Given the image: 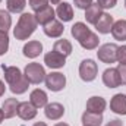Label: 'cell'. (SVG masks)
I'll list each match as a JSON object with an SVG mask.
<instances>
[{"label":"cell","instance_id":"obj_1","mask_svg":"<svg viewBox=\"0 0 126 126\" xmlns=\"http://www.w3.org/2000/svg\"><path fill=\"white\" fill-rule=\"evenodd\" d=\"M37 19H35V15L32 13H22L15 30H13V35L16 40H27L28 37H31L34 31L37 30Z\"/></svg>","mask_w":126,"mask_h":126},{"label":"cell","instance_id":"obj_2","mask_svg":"<svg viewBox=\"0 0 126 126\" xmlns=\"http://www.w3.org/2000/svg\"><path fill=\"white\" fill-rule=\"evenodd\" d=\"M46 70L44 67L40 64V63H30L27 64L25 67V72H24V76L27 78V81L30 84H41L44 79H46Z\"/></svg>","mask_w":126,"mask_h":126},{"label":"cell","instance_id":"obj_3","mask_svg":"<svg viewBox=\"0 0 126 126\" xmlns=\"http://www.w3.org/2000/svg\"><path fill=\"white\" fill-rule=\"evenodd\" d=\"M98 73V66L93 59H85L79 64V76L85 82H91L97 78Z\"/></svg>","mask_w":126,"mask_h":126},{"label":"cell","instance_id":"obj_4","mask_svg":"<svg viewBox=\"0 0 126 126\" xmlns=\"http://www.w3.org/2000/svg\"><path fill=\"white\" fill-rule=\"evenodd\" d=\"M117 46L113 43H107L104 46H101L97 51L98 60H101L103 63H114L117 60Z\"/></svg>","mask_w":126,"mask_h":126},{"label":"cell","instance_id":"obj_5","mask_svg":"<svg viewBox=\"0 0 126 126\" xmlns=\"http://www.w3.org/2000/svg\"><path fill=\"white\" fill-rule=\"evenodd\" d=\"M44 81H46V87L50 91H54V93L62 91L64 88V85H66V78L60 72H51V73L46 75Z\"/></svg>","mask_w":126,"mask_h":126},{"label":"cell","instance_id":"obj_6","mask_svg":"<svg viewBox=\"0 0 126 126\" xmlns=\"http://www.w3.org/2000/svg\"><path fill=\"white\" fill-rule=\"evenodd\" d=\"M16 114L22 119V120H31L37 116V107L32 106V103L30 101H24V103H19L18 106V110H16Z\"/></svg>","mask_w":126,"mask_h":126},{"label":"cell","instance_id":"obj_7","mask_svg":"<svg viewBox=\"0 0 126 126\" xmlns=\"http://www.w3.org/2000/svg\"><path fill=\"white\" fill-rule=\"evenodd\" d=\"M103 82L109 88H117L120 85V78H119L117 69H114V67L106 69L104 73H103Z\"/></svg>","mask_w":126,"mask_h":126},{"label":"cell","instance_id":"obj_8","mask_svg":"<svg viewBox=\"0 0 126 126\" xmlns=\"http://www.w3.org/2000/svg\"><path fill=\"white\" fill-rule=\"evenodd\" d=\"M44 63L51 67V69H59V67H63L64 63H66V57L56 53V51H48L46 56H44Z\"/></svg>","mask_w":126,"mask_h":126},{"label":"cell","instance_id":"obj_9","mask_svg":"<svg viewBox=\"0 0 126 126\" xmlns=\"http://www.w3.org/2000/svg\"><path fill=\"white\" fill-rule=\"evenodd\" d=\"M114 21H113V16L109 15V13H103L100 16V19L95 22V30L100 32V34H109L111 31V27H113Z\"/></svg>","mask_w":126,"mask_h":126},{"label":"cell","instance_id":"obj_10","mask_svg":"<svg viewBox=\"0 0 126 126\" xmlns=\"http://www.w3.org/2000/svg\"><path fill=\"white\" fill-rule=\"evenodd\" d=\"M54 15H56V10L51 6H46V7L35 12V19L40 25H46L54 19Z\"/></svg>","mask_w":126,"mask_h":126},{"label":"cell","instance_id":"obj_11","mask_svg":"<svg viewBox=\"0 0 126 126\" xmlns=\"http://www.w3.org/2000/svg\"><path fill=\"white\" fill-rule=\"evenodd\" d=\"M106 106H107V103H106V100L103 97H91L87 101V111L101 114L106 110Z\"/></svg>","mask_w":126,"mask_h":126},{"label":"cell","instance_id":"obj_12","mask_svg":"<svg viewBox=\"0 0 126 126\" xmlns=\"http://www.w3.org/2000/svg\"><path fill=\"white\" fill-rule=\"evenodd\" d=\"M47 119L50 120H59L64 114V107H63L60 103H50L46 106V110H44Z\"/></svg>","mask_w":126,"mask_h":126},{"label":"cell","instance_id":"obj_13","mask_svg":"<svg viewBox=\"0 0 126 126\" xmlns=\"http://www.w3.org/2000/svg\"><path fill=\"white\" fill-rule=\"evenodd\" d=\"M110 109L116 114H126V95L125 94H116L110 101Z\"/></svg>","mask_w":126,"mask_h":126},{"label":"cell","instance_id":"obj_14","mask_svg":"<svg viewBox=\"0 0 126 126\" xmlns=\"http://www.w3.org/2000/svg\"><path fill=\"white\" fill-rule=\"evenodd\" d=\"M63 31H64V28H63L62 22H59L56 19H53L51 22L44 25V34L50 38H59L63 34Z\"/></svg>","mask_w":126,"mask_h":126},{"label":"cell","instance_id":"obj_15","mask_svg":"<svg viewBox=\"0 0 126 126\" xmlns=\"http://www.w3.org/2000/svg\"><path fill=\"white\" fill-rule=\"evenodd\" d=\"M3 72H4V79H6V82H7L9 85L16 84V82L24 76V75L21 73L19 67H16V66H3Z\"/></svg>","mask_w":126,"mask_h":126},{"label":"cell","instance_id":"obj_16","mask_svg":"<svg viewBox=\"0 0 126 126\" xmlns=\"http://www.w3.org/2000/svg\"><path fill=\"white\" fill-rule=\"evenodd\" d=\"M56 15L59 16V19L63 21V22H69L73 19V9L69 3L63 1V3H59L57 9H56Z\"/></svg>","mask_w":126,"mask_h":126},{"label":"cell","instance_id":"obj_17","mask_svg":"<svg viewBox=\"0 0 126 126\" xmlns=\"http://www.w3.org/2000/svg\"><path fill=\"white\" fill-rule=\"evenodd\" d=\"M18 106H19V101H18L16 98H7V100H4V103H3V106H1L4 119H12V117L16 114Z\"/></svg>","mask_w":126,"mask_h":126},{"label":"cell","instance_id":"obj_18","mask_svg":"<svg viewBox=\"0 0 126 126\" xmlns=\"http://www.w3.org/2000/svg\"><path fill=\"white\" fill-rule=\"evenodd\" d=\"M43 51V44L40 41H30L24 46V56L30 57V59H35L37 56H40Z\"/></svg>","mask_w":126,"mask_h":126},{"label":"cell","instance_id":"obj_19","mask_svg":"<svg viewBox=\"0 0 126 126\" xmlns=\"http://www.w3.org/2000/svg\"><path fill=\"white\" fill-rule=\"evenodd\" d=\"M98 43H100V38H98V35L94 34L93 31H90L84 38L79 40L81 47L85 48V50H94V48H97V47H98Z\"/></svg>","mask_w":126,"mask_h":126},{"label":"cell","instance_id":"obj_20","mask_svg":"<svg viewBox=\"0 0 126 126\" xmlns=\"http://www.w3.org/2000/svg\"><path fill=\"white\" fill-rule=\"evenodd\" d=\"M111 35L114 37V40L119 41H126V21L125 19H119L113 24L111 27Z\"/></svg>","mask_w":126,"mask_h":126},{"label":"cell","instance_id":"obj_21","mask_svg":"<svg viewBox=\"0 0 126 126\" xmlns=\"http://www.w3.org/2000/svg\"><path fill=\"white\" fill-rule=\"evenodd\" d=\"M30 100H31L32 106L37 107V109H41V107H46L47 106V94L43 91V90H34L30 95Z\"/></svg>","mask_w":126,"mask_h":126},{"label":"cell","instance_id":"obj_22","mask_svg":"<svg viewBox=\"0 0 126 126\" xmlns=\"http://www.w3.org/2000/svg\"><path fill=\"white\" fill-rule=\"evenodd\" d=\"M103 15V9L98 6V4H91L88 9H85V19H87V22H90V24H95L98 19H100V16Z\"/></svg>","mask_w":126,"mask_h":126},{"label":"cell","instance_id":"obj_23","mask_svg":"<svg viewBox=\"0 0 126 126\" xmlns=\"http://www.w3.org/2000/svg\"><path fill=\"white\" fill-rule=\"evenodd\" d=\"M53 51H56V53H59V54H62V56H69L70 53H72V44H70V41H67V40H57L56 43H54V46H53Z\"/></svg>","mask_w":126,"mask_h":126},{"label":"cell","instance_id":"obj_24","mask_svg":"<svg viewBox=\"0 0 126 126\" xmlns=\"http://www.w3.org/2000/svg\"><path fill=\"white\" fill-rule=\"evenodd\" d=\"M82 123H84V126H100L103 123V116L97 114V113L85 111L82 114Z\"/></svg>","mask_w":126,"mask_h":126},{"label":"cell","instance_id":"obj_25","mask_svg":"<svg viewBox=\"0 0 126 126\" xmlns=\"http://www.w3.org/2000/svg\"><path fill=\"white\" fill-rule=\"evenodd\" d=\"M90 32V28L84 24V22H76L73 27H72V30H70V34H72V37L75 38V40H81V38H84L87 34Z\"/></svg>","mask_w":126,"mask_h":126},{"label":"cell","instance_id":"obj_26","mask_svg":"<svg viewBox=\"0 0 126 126\" xmlns=\"http://www.w3.org/2000/svg\"><path fill=\"white\" fill-rule=\"evenodd\" d=\"M6 6H7V10L9 12L19 13V12H22L25 9L27 0H6Z\"/></svg>","mask_w":126,"mask_h":126},{"label":"cell","instance_id":"obj_27","mask_svg":"<svg viewBox=\"0 0 126 126\" xmlns=\"http://www.w3.org/2000/svg\"><path fill=\"white\" fill-rule=\"evenodd\" d=\"M28 85H30V82L27 81V78L25 76H22L16 84H13V85H9L10 87V91L13 93V94H24L27 90H28Z\"/></svg>","mask_w":126,"mask_h":126},{"label":"cell","instance_id":"obj_28","mask_svg":"<svg viewBox=\"0 0 126 126\" xmlns=\"http://www.w3.org/2000/svg\"><path fill=\"white\" fill-rule=\"evenodd\" d=\"M10 25H12V18H10L9 12L0 9V31L7 32L9 28H10Z\"/></svg>","mask_w":126,"mask_h":126},{"label":"cell","instance_id":"obj_29","mask_svg":"<svg viewBox=\"0 0 126 126\" xmlns=\"http://www.w3.org/2000/svg\"><path fill=\"white\" fill-rule=\"evenodd\" d=\"M9 48V37L7 32L0 31V56H3Z\"/></svg>","mask_w":126,"mask_h":126},{"label":"cell","instance_id":"obj_30","mask_svg":"<svg viewBox=\"0 0 126 126\" xmlns=\"http://www.w3.org/2000/svg\"><path fill=\"white\" fill-rule=\"evenodd\" d=\"M119 78H120V85H126V63H119V66L116 67Z\"/></svg>","mask_w":126,"mask_h":126},{"label":"cell","instance_id":"obj_31","mask_svg":"<svg viewBox=\"0 0 126 126\" xmlns=\"http://www.w3.org/2000/svg\"><path fill=\"white\" fill-rule=\"evenodd\" d=\"M30 6L37 12V10H40V9H43V7H46V6H48V0H30Z\"/></svg>","mask_w":126,"mask_h":126},{"label":"cell","instance_id":"obj_32","mask_svg":"<svg viewBox=\"0 0 126 126\" xmlns=\"http://www.w3.org/2000/svg\"><path fill=\"white\" fill-rule=\"evenodd\" d=\"M116 3H117V0H97V4L101 9H111L116 6Z\"/></svg>","mask_w":126,"mask_h":126},{"label":"cell","instance_id":"obj_33","mask_svg":"<svg viewBox=\"0 0 126 126\" xmlns=\"http://www.w3.org/2000/svg\"><path fill=\"white\" fill-rule=\"evenodd\" d=\"M73 1H75V6L78 9H84V10L93 4V0H73Z\"/></svg>","mask_w":126,"mask_h":126},{"label":"cell","instance_id":"obj_34","mask_svg":"<svg viewBox=\"0 0 126 126\" xmlns=\"http://www.w3.org/2000/svg\"><path fill=\"white\" fill-rule=\"evenodd\" d=\"M117 60L120 63H126V46L117 48Z\"/></svg>","mask_w":126,"mask_h":126},{"label":"cell","instance_id":"obj_35","mask_svg":"<svg viewBox=\"0 0 126 126\" xmlns=\"http://www.w3.org/2000/svg\"><path fill=\"white\" fill-rule=\"evenodd\" d=\"M106 126H123V122H122V120L114 119V120H110V122H109Z\"/></svg>","mask_w":126,"mask_h":126},{"label":"cell","instance_id":"obj_36","mask_svg":"<svg viewBox=\"0 0 126 126\" xmlns=\"http://www.w3.org/2000/svg\"><path fill=\"white\" fill-rule=\"evenodd\" d=\"M4 91H6V87H4V84H3V82L0 81V97L4 94Z\"/></svg>","mask_w":126,"mask_h":126},{"label":"cell","instance_id":"obj_37","mask_svg":"<svg viewBox=\"0 0 126 126\" xmlns=\"http://www.w3.org/2000/svg\"><path fill=\"white\" fill-rule=\"evenodd\" d=\"M51 4H59V3H62V0H48Z\"/></svg>","mask_w":126,"mask_h":126},{"label":"cell","instance_id":"obj_38","mask_svg":"<svg viewBox=\"0 0 126 126\" xmlns=\"http://www.w3.org/2000/svg\"><path fill=\"white\" fill-rule=\"evenodd\" d=\"M3 119H4V114H3V110L0 109V123L3 122Z\"/></svg>","mask_w":126,"mask_h":126},{"label":"cell","instance_id":"obj_39","mask_svg":"<svg viewBox=\"0 0 126 126\" xmlns=\"http://www.w3.org/2000/svg\"><path fill=\"white\" fill-rule=\"evenodd\" d=\"M34 126H47V125H46L44 122H37V123H35Z\"/></svg>","mask_w":126,"mask_h":126},{"label":"cell","instance_id":"obj_40","mask_svg":"<svg viewBox=\"0 0 126 126\" xmlns=\"http://www.w3.org/2000/svg\"><path fill=\"white\" fill-rule=\"evenodd\" d=\"M54 126H69V125L67 123H56Z\"/></svg>","mask_w":126,"mask_h":126},{"label":"cell","instance_id":"obj_41","mask_svg":"<svg viewBox=\"0 0 126 126\" xmlns=\"http://www.w3.org/2000/svg\"><path fill=\"white\" fill-rule=\"evenodd\" d=\"M125 6H126V1H125Z\"/></svg>","mask_w":126,"mask_h":126},{"label":"cell","instance_id":"obj_42","mask_svg":"<svg viewBox=\"0 0 126 126\" xmlns=\"http://www.w3.org/2000/svg\"><path fill=\"white\" fill-rule=\"evenodd\" d=\"M0 1H1V0H0Z\"/></svg>","mask_w":126,"mask_h":126}]
</instances>
